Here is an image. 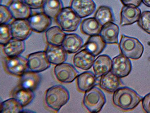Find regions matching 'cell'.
Instances as JSON below:
<instances>
[{"label": "cell", "instance_id": "6da1fadb", "mask_svg": "<svg viewBox=\"0 0 150 113\" xmlns=\"http://www.w3.org/2000/svg\"><path fill=\"white\" fill-rule=\"evenodd\" d=\"M134 90L130 87H120L114 92L112 102L115 105L124 111L133 109L143 99Z\"/></svg>", "mask_w": 150, "mask_h": 113}, {"label": "cell", "instance_id": "7a4b0ae2", "mask_svg": "<svg viewBox=\"0 0 150 113\" xmlns=\"http://www.w3.org/2000/svg\"><path fill=\"white\" fill-rule=\"evenodd\" d=\"M70 99V94L64 86L57 84L52 86L47 90L45 101L50 108L59 112L66 104Z\"/></svg>", "mask_w": 150, "mask_h": 113}, {"label": "cell", "instance_id": "3957f363", "mask_svg": "<svg viewBox=\"0 0 150 113\" xmlns=\"http://www.w3.org/2000/svg\"><path fill=\"white\" fill-rule=\"evenodd\" d=\"M119 47L122 54L133 60L140 59L144 52V46L137 39L123 34L122 35Z\"/></svg>", "mask_w": 150, "mask_h": 113}, {"label": "cell", "instance_id": "277c9868", "mask_svg": "<svg viewBox=\"0 0 150 113\" xmlns=\"http://www.w3.org/2000/svg\"><path fill=\"white\" fill-rule=\"evenodd\" d=\"M106 102L104 93L96 86L85 92L83 99L84 107L90 112L93 113L101 111Z\"/></svg>", "mask_w": 150, "mask_h": 113}, {"label": "cell", "instance_id": "5b68a950", "mask_svg": "<svg viewBox=\"0 0 150 113\" xmlns=\"http://www.w3.org/2000/svg\"><path fill=\"white\" fill-rule=\"evenodd\" d=\"M56 20L64 31L72 32L77 30L81 23V18L77 16L70 7L63 8Z\"/></svg>", "mask_w": 150, "mask_h": 113}, {"label": "cell", "instance_id": "8992f818", "mask_svg": "<svg viewBox=\"0 0 150 113\" xmlns=\"http://www.w3.org/2000/svg\"><path fill=\"white\" fill-rule=\"evenodd\" d=\"M28 68L33 72H41L50 67L45 51H40L30 54L28 58Z\"/></svg>", "mask_w": 150, "mask_h": 113}, {"label": "cell", "instance_id": "52a82bcc", "mask_svg": "<svg viewBox=\"0 0 150 113\" xmlns=\"http://www.w3.org/2000/svg\"><path fill=\"white\" fill-rule=\"evenodd\" d=\"M54 73L57 80L64 83L72 82L79 75L74 66L65 62L56 65L54 68Z\"/></svg>", "mask_w": 150, "mask_h": 113}, {"label": "cell", "instance_id": "ba28073f", "mask_svg": "<svg viewBox=\"0 0 150 113\" xmlns=\"http://www.w3.org/2000/svg\"><path fill=\"white\" fill-rule=\"evenodd\" d=\"M132 68L130 60L122 54L112 59L111 72L120 79L129 75Z\"/></svg>", "mask_w": 150, "mask_h": 113}, {"label": "cell", "instance_id": "9c48e42d", "mask_svg": "<svg viewBox=\"0 0 150 113\" xmlns=\"http://www.w3.org/2000/svg\"><path fill=\"white\" fill-rule=\"evenodd\" d=\"M5 66L8 72L16 76H22L29 69L28 59L21 55L8 57L5 60Z\"/></svg>", "mask_w": 150, "mask_h": 113}, {"label": "cell", "instance_id": "30bf717a", "mask_svg": "<svg viewBox=\"0 0 150 113\" xmlns=\"http://www.w3.org/2000/svg\"><path fill=\"white\" fill-rule=\"evenodd\" d=\"M13 38L19 40L27 39L33 32L27 19H15L9 25Z\"/></svg>", "mask_w": 150, "mask_h": 113}, {"label": "cell", "instance_id": "8fae6325", "mask_svg": "<svg viewBox=\"0 0 150 113\" xmlns=\"http://www.w3.org/2000/svg\"><path fill=\"white\" fill-rule=\"evenodd\" d=\"M27 19L32 30L38 33L46 31L52 23V19L43 12L32 14Z\"/></svg>", "mask_w": 150, "mask_h": 113}, {"label": "cell", "instance_id": "7c38bea8", "mask_svg": "<svg viewBox=\"0 0 150 113\" xmlns=\"http://www.w3.org/2000/svg\"><path fill=\"white\" fill-rule=\"evenodd\" d=\"M69 7L77 16L83 18L93 14L96 5L93 0H71Z\"/></svg>", "mask_w": 150, "mask_h": 113}, {"label": "cell", "instance_id": "4fadbf2b", "mask_svg": "<svg viewBox=\"0 0 150 113\" xmlns=\"http://www.w3.org/2000/svg\"><path fill=\"white\" fill-rule=\"evenodd\" d=\"M7 6L15 19H27L32 14V9L23 0H10Z\"/></svg>", "mask_w": 150, "mask_h": 113}, {"label": "cell", "instance_id": "5bb4252c", "mask_svg": "<svg viewBox=\"0 0 150 113\" xmlns=\"http://www.w3.org/2000/svg\"><path fill=\"white\" fill-rule=\"evenodd\" d=\"M141 13V11L138 7L124 5L120 12V25H131L137 22Z\"/></svg>", "mask_w": 150, "mask_h": 113}, {"label": "cell", "instance_id": "9a60e30c", "mask_svg": "<svg viewBox=\"0 0 150 113\" xmlns=\"http://www.w3.org/2000/svg\"><path fill=\"white\" fill-rule=\"evenodd\" d=\"M45 51L51 64L58 65L65 62L67 59V53L62 45H48Z\"/></svg>", "mask_w": 150, "mask_h": 113}, {"label": "cell", "instance_id": "2e32d148", "mask_svg": "<svg viewBox=\"0 0 150 113\" xmlns=\"http://www.w3.org/2000/svg\"><path fill=\"white\" fill-rule=\"evenodd\" d=\"M120 28L113 22H108L102 27L100 35L106 44H118Z\"/></svg>", "mask_w": 150, "mask_h": 113}, {"label": "cell", "instance_id": "e0dca14e", "mask_svg": "<svg viewBox=\"0 0 150 113\" xmlns=\"http://www.w3.org/2000/svg\"><path fill=\"white\" fill-rule=\"evenodd\" d=\"M42 80V76L39 72L28 71L21 77V87L34 91L39 87Z\"/></svg>", "mask_w": 150, "mask_h": 113}, {"label": "cell", "instance_id": "ac0fdd59", "mask_svg": "<svg viewBox=\"0 0 150 113\" xmlns=\"http://www.w3.org/2000/svg\"><path fill=\"white\" fill-rule=\"evenodd\" d=\"M112 64V60L108 55H100L97 57L92 66L96 78L98 79L110 71Z\"/></svg>", "mask_w": 150, "mask_h": 113}, {"label": "cell", "instance_id": "d6986e66", "mask_svg": "<svg viewBox=\"0 0 150 113\" xmlns=\"http://www.w3.org/2000/svg\"><path fill=\"white\" fill-rule=\"evenodd\" d=\"M83 44V40L78 34H66L62 46L67 52L74 54L78 52Z\"/></svg>", "mask_w": 150, "mask_h": 113}, {"label": "cell", "instance_id": "ffe728a7", "mask_svg": "<svg viewBox=\"0 0 150 113\" xmlns=\"http://www.w3.org/2000/svg\"><path fill=\"white\" fill-rule=\"evenodd\" d=\"M120 79L110 71L101 77L99 85L100 87L104 91L108 92L114 93L121 86Z\"/></svg>", "mask_w": 150, "mask_h": 113}, {"label": "cell", "instance_id": "44dd1931", "mask_svg": "<svg viewBox=\"0 0 150 113\" xmlns=\"http://www.w3.org/2000/svg\"><path fill=\"white\" fill-rule=\"evenodd\" d=\"M95 60V56L84 49L75 55L73 63L77 68L87 70L91 68Z\"/></svg>", "mask_w": 150, "mask_h": 113}, {"label": "cell", "instance_id": "7402d4cb", "mask_svg": "<svg viewBox=\"0 0 150 113\" xmlns=\"http://www.w3.org/2000/svg\"><path fill=\"white\" fill-rule=\"evenodd\" d=\"M106 46V44L98 35L90 36L84 44V48L96 57L104 51Z\"/></svg>", "mask_w": 150, "mask_h": 113}, {"label": "cell", "instance_id": "603a6c76", "mask_svg": "<svg viewBox=\"0 0 150 113\" xmlns=\"http://www.w3.org/2000/svg\"><path fill=\"white\" fill-rule=\"evenodd\" d=\"M97 79L91 71H88L80 74L77 77L78 87L80 91L86 92L96 84Z\"/></svg>", "mask_w": 150, "mask_h": 113}, {"label": "cell", "instance_id": "cb8c5ba5", "mask_svg": "<svg viewBox=\"0 0 150 113\" xmlns=\"http://www.w3.org/2000/svg\"><path fill=\"white\" fill-rule=\"evenodd\" d=\"M25 41L14 38L11 39L3 47L5 54L9 57L20 56L25 51Z\"/></svg>", "mask_w": 150, "mask_h": 113}, {"label": "cell", "instance_id": "d4e9b609", "mask_svg": "<svg viewBox=\"0 0 150 113\" xmlns=\"http://www.w3.org/2000/svg\"><path fill=\"white\" fill-rule=\"evenodd\" d=\"M102 26L94 17H89L81 21L80 28L82 33L91 36L100 34Z\"/></svg>", "mask_w": 150, "mask_h": 113}, {"label": "cell", "instance_id": "484cf974", "mask_svg": "<svg viewBox=\"0 0 150 113\" xmlns=\"http://www.w3.org/2000/svg\"><path fill=\"white\" fill-rule=\"evenodd\" d=\"M66 35L61 27L57 26L49 28L45 32V37L49 45L61 46Z\"/></svg>", "mask_w": 150, "mask_h": 113}, {"label": "cell", "instance_id": "4316f807", "mask_svg": "<svg viewBox=\"0 0 150 113\" xmlns=\"http://www.w3.org/2000/svg\"><path fill=\"white\" fill-rule=\"evenodd\" d=\"M64 8L62 0H45L43 5V12L51 19H56Z\"/></svg>", "mask_w": 150, "mask_h": 113}, {"label": "cell", "instance_id": "83f0119b", "mask_svg": "<svg viewBox=\"0 0 150 113\" xmlns=\"http://www.w3.org/2000/svg\"><path fill=\"white\" fill-rule=\"evenodd\" d=\"M94 17L102 26L108 22H114L115 21L114 14L112 9L106 6H100L96 11Z\"/></svg>", "mask_w": 150, "mask_h": 113}, {"label": "cell", "instance_id": "f1b7e54d", "mask_svg": "<svg viewBox=\"0 0 150 113\" xmlns=\"http://www.w3.org/2000/svg\"><path fill=\"white\" fill-rule=\"evenodd\" d=\"M23 107L16 99L13 97L3 102L1 104V113H22Z\"/></svg>", "mask_w": 150, "mask_h": 113}, {"label": "cell", "instance_id": "f546056e", "mask_svg": "<svg viewBox=\"0 0 150 113\" xmlns=\"http://www.w3.org/2000/svg\"><path fill=\"white\" fill-rule=\"evenodd\" d=\"M23 107L31 103L35 97L33 91L21 87L14 94V97Z\"/></svg>", "mask_w": 150, "mask_h": 113}, {"label": "cell", "instance_id": "4dcf8cb0", "mask_svg": "<svg viewBox=\"0 0 150 113\" xmlns=\"http://www.w3.org/2000/svg\"><path fill=\"white\" fill-rule=\"evenodd\" d=\"M137 24L143 31L150 34V11H144L141 13Z\"/></svg>", "mask_w": 150, "mask_h": 113}, {"label": "cell", "instance_id": "1f68e13d", "mask_svg": "<svg viewBox=\"0 0 150 113\" xmlns=\"http://www.w3.org/2000/svg\"><path fill=\"white\" fill-rule=\"evenodd\" d=\"M13 38L9 24H1L0 44L4 45Z\"/></svg>", "mask_w": 150, "mask_h": 113}, {"label": "cell", "instance_id": "d6a6232c", "mask_svg": "<svg viewBox=\"0 0 150 113\" xmlns=\"http://www.w3.org/2000/svg\"><path fill=\"white\" fill-rule=\"evenodd\" d=\"M13 17L7 6L0 5V23L1 24H8Z\"/></svg>", "mask_w": 150, "mask_h": 113}, {"label": "cell", "instance_id": "836d02e7", "mask_svg": "<svg viewBox=\"0 0 150 113\" xmlns=\"http://www.w3.org/2000/svg\"><path fill=\"white\" fill-rule=\"evenodd\" d=\"M23 1L32 9H37L42 8L45 0H23Z\"/></svg>", "mask_w": 150, "mask_h": 113}, {"label": "cell", "instance_id": "e575fe53", "mask_svg": "<svg viewBox=\"0 0 150 113\" xmlns=\"http://www.w3.org/2000/svg\"><path fill=\"white\" fill-rule=\"evenodd\" d=\"M142 104L144 111L146 113H150V92L143 98Z\"/></svg>", "mask_w": 150, "mask_h": 113}, {"label": "cell", "instance_id": "d590c367", "mask_svg": "<svg viewBox=\"0 0 150 113\" xmlns=\"http://www.w3.org/2000/svg\"><path fill=\"white\" fill-rule=\"evenodd\" d=\"M120 1L124 5L136 7H139L142 3V0H120Z\"/></svg>", "mask_w": 150, "mask_h": 113}, {"label": "cell", "instance_id": "8d00e7d4", "mask_svg": "<svg viewBox=\"0 0 150 113\" xmlns=\"http://www.w3.org/2000/svg\"><path fill=\"white\" fill-rule=\"evenodd\" d=\"M142 2L147 7H150V0H142Z\"/></svg>", "mask_w": 150, "mask_h": 113}, {"label": "cell", "instance_id": "74e56055", "mask_svg": "<svg viewBox=\"0 0 150 113\" xmlns=\"http://www.w3.org/2000/svg\"><path fill=\"white\" fill-rule=\"evenodd\" d=\"M2 0H1V2H2Z\"/></svg>", "mask_w": 150, "mask_h": 113}, {"label": "cell", "instance_id": "f35d334b", "mask_svg": "<svg viewBox=\"0 0 150 113\" xmlns=\"http://www.w3.org/2000/svg\"><path fill=\"white\" fill-rule=\"evenodd\" d=\"M149 60H150V57L149 58Z\"/></svg>", "mask_w": 150, "mask_h": 113}]
</instances>
